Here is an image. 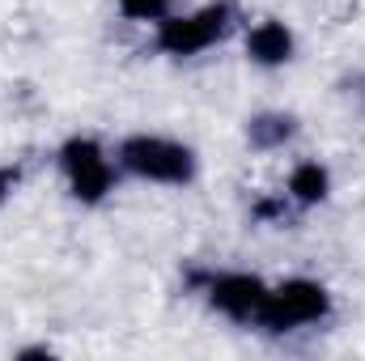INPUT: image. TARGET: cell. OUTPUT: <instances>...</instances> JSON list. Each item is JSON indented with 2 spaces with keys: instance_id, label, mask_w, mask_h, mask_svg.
<instances>
[{
  "instance_id": "8992f818",
  "label": "cell",
  "mask_w": 365,
  "mask_h": 361,
  "mask_svg": "<svg viewBox=\"0 0 365 361\" xmlns=\"http://www.w3.org/2000/svg\"><path fill=\"white\" fill-rule=\"evenodd\" d=\"M242 51H247V60L259 64V68H284V64L293 60V51H297V39H293V30H289L280 17H264V21H255V26L247 30Z\"/></svg>"
},
{
  "instance_id": "6da1fadb",
  "label": "cell",
  "mask_w": 365,
  "mask_h": 361,
  "mask_svg": "<svg viewBox=\"0 0 365 361\" xmlns=\"http://www.w3.org/2000/svg\"><path fill=\"white\" fill-rule=\"evenodd\" d=\"M115 162L123 175L140 183H158V187H191L200 175V158L191 145H182L175 136H158V132H132L119 141Z\"/></svg>"
},
{
  "instance_id": "ba28073f",
  "label": "cell",
  "mask_w": 365,
  "mask_h": 361,
  "mask_svg": "<svg viewBox=\"0 0 365 361\" xmlns=\"http://www.w3.org/2000/svg\"><path fill=\"white\" fill-rule=\"evenodd\" d=\"M284 195H289L293 204H302V208L323 204V200L331 195V171H327L323 162H297V166L289 171V179H284Z\"/></svg>"
},
{
  "instance_id": "5b68a950",
  "label": "cell",
  "mask_w": 365,
  "mask_h": 361,
  "mask_svg": "<svg viewBox=\"0 0 365 361\" xmlns=\"http://www.w3.org/2000/svg\"><path fill=\"white\" fill-rule=\"evenodd\" d=\"M191 280L200 285L204 302L217 315H225L230 323H251V327H255V319L268 302V289H272L255 272H191Z\"/></svg>"
},
{
  "instance_id": "3957f363",
  "label": "cell",
  "mask_w": 365,
  "mask_h": 361,
  "mask_svg": "<svg viewBox=\"0 0 365 361\" xmlns=\"http://www.w3.org/2000/svg\"><path fill=\"white\" fill-rule=\"evenodd\" d=\"M327 315H331V289L314 276H289V280L268 289V302H264L255 327L268 336H284L293 327L323 323Z\"/></svg>"
},
{
  "instance_id": "9c48e42d",
  "label": "cell",
  "mask_w": 365,
  "mask_h": 361,
  "mask_svg": "<svg viewBox=\"0 0 365 361\" xmlns=\"http://www.w3.org/2000/svg\"><path fill=\"white\" fill-rule=\"evenodd\" d=\"M115 9L128 21H153V26L162 17H170V0H115Z\"/></svg>"
},
{
  "instance_id": "277c9868",
  "label": "cell",
  "mask_w": 365,
  "mask_h": 361,
  "mask_svg": "<svg viewBox=\"0 0 365 361\" xmlns=\"http://www.w3.org/2000/svg\"><path fill=\"white\" fill-rule=\"evenodd\" d=\"M60 162V175L68 183V195L77 204H102L110 191H115V179H119V162L106 153V145L98 136H68L56 153Z\"/></svg>"
},
{
  "instance_id": "52a82bcc",
  "label": "cell",
  "mask_w": 365,
  "mask_h": 361,
  "mask_svg": "<svg viewBox=\"0 0 365 361\" xmlns=\"http://www.w3.org/2000/svg\"><path fill=\"white\" fill-rule=\"evenodd\" d=\"M293 136H297V115L293 111H259V115L247 119V145L259 149V153L284 149Z\"/></svg>"
},
{
  "instance_id": "7a4b0ae2",
  "label": "cell",
  "mask_w": 365,
  "mask_h": 361,
  "mask_svg": "<svg viewBox=\"0 0 365 361\" xmlns=\"http://www.w3.org/2000/svg\"><path fill=\"white\" fill-rule=\"evenodd\" d=\"M234 30V4L230 0H212V4H200L191 13H170L158 21L153 30V47L170 60H191L208 47H217L225 34Z\"/></svg>"
},
{
  "instance_id": "8fae6325",
  "label": "cell",
  "mask_w": 365,
  "mask_h": 361,
  "mask_svg": "<svg viewBox=\"0 0 365 361\" xmlns=\"http://www.w3.org/2000/svg\"><path fill=\"white\" fill-rule=\"evenodd\" d=\"M17 357H51V349H21Z\"/></svg>"
},
{
  "instance_id": "30bf717a",
  "label": "cell",
  "mask_w": 365,
  "mask_h": 361,
  "mask_svg": "<svg viewBox=\"0 0 365 361\" xmlns=\"http://www.w3.org/2000/svg\"><path fill=\"white\" fill-rule=\"evenodd\" d=\"M21 183V166L13 162V166H0V208H4V200L13 195V187Z\"/></svg>"
}]
</instances>
